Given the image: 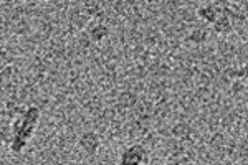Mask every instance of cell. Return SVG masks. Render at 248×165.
Segmentation results:
<instances>
[{"label":"cell","mask_w":248,"mask_h":165,"mask_svg":"<svg viewBox=\"0 0 248 165\" xmlns=\"http://www.w3.org/2000/svg\"><path fill=\"white\" fill-rule=\"evenodd\" d=\"M78 146L83 149V152H86L88 155H94L96 152L99 150V146H101V139L99 135L93 131H86L79 135L78 139Z\"/></svg>","instance_id":"3957f363"},{"label":"cell","mask_w":248,"mask_h":165,"mask_svg":"<svg viewBox=\"0 0 248 165\" xmlns=\"http://www.w3.org/2000/svg\"><path fill=\"white\" fill-rule=\"evenodd\" d=\"M149 150L146 149V146L136 142L123 149L118 165H149Z\"/></svg>","instance_id":"7a4b0ae2"},{"label":"cell","mask_w":248,"mask_h":165,"mask_svg":"<svg viewBox=\"0 0 248 165\" xmlns=\"http://www.w3.org/2000/svg\"><path fill=\"white\" fill-rule=\"evenodd\" d=\"M220 14H222V5H220V3H203V5H201L197 9L199 18H202L203 22L210 23V25H214V23L217 22Z\"/></svg>","instance_id":"277c9868"},{"label":"cell","mask_w":248,"mask_h":165,"mask_svg":"<svg viewBox=\"0 0 248 165\" xmlns=\"http://www.w3.org/2000/svg\"><path fill=\"white\" fill-rule=\"evenodd\" d=\"M86 33L93 43H101L103 40H106L108 37H109L111 30H109V27L103 22V20H98V22H93L90 27H88Z\"/></svg>","instance_id":"5b68a950"},{"label":"cell","mask_w":248,"mask_h":165,"mask_svg":"<svg viewBox=\"0 0 248 165\" xmlns=\"http://www.w3.org/2000/svg\"><path fill=\"white\" fill-rule=\"evenodd\" d=\"M207 38H209V30H207V28H195V30L189 35L190 42L197 43V45L207 42Z\"/></svg>","instance_id":"8992f818"},{"label":"cell","mask_w":248,"mask_h":165,"mask_svg":"<svg viewBox=\"0 0 248 165\" xmlns=\"http://www.w3.org/2000/svg\"><path fill=\"white\" fill-rule=\"evenodd\" d=\"M42 111L38 106H27L23 109H18V116L12 122V134H10V150L14 154H20L23 149L29 146L30 139L33 137L37 131Z\"/></svg>","instance_id":"6da1fadb"}]
</instances>
